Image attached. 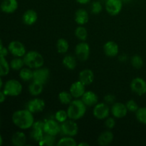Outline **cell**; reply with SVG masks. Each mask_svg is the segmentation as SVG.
I'll list each match as a JSON object with an SVG mask.
<instances>
[{
	"instance_id": "cell-1",
	"label": "cell",
	"mask_w": 146,
	"mask_h": 146,
	"mask_svg": "<svg viewBox=\"0 0 146 146\" xmlns=\"http://www.w3.org/2000/svg\"><path fill=\"white\" fill-rule=\"evenodd\" d=\"M11 120L13 123L21 130L31 128L34 123V115L28 109L16 111L13 113Z\"/></svg>"
},
{
	"instance_id": "cell-2",
	"label": "cell",
	"mask_w": 146,
	"mask_h": 146,
	"mask_svg": "<svg viewBox=\"0 0 146 146\" xmlns=\"http://www.w3.org/2000/svg\"><path fill=\"white\" fill-rule=\"evenodd\" d=\"M66 111L69 119L77 121L81 119L85 115L86 112V106L81 100L76 98L68 104Z\"/></svg>"
},
{
	"instance_id": "cell-3",
	"label": "cell",
	"mask_w": 146,
	"mask_h": 146,
	"mask_svg": "<svg viewBox=\"0 0 146 146\" xmlns=\"http://www.w3.org/2000/svg\"><path fill=\"white\" fill-rule=\"evenodd\" d=\"M24 64L30 68H41L44 64V58L40 53L36 51H30L26 53L23 57Z\"/></svg>"
},
{
	"instance_id": "cell-4",
	"label": "cell",
	"mask_w": 146,
	"mask_h": 146,
	"mask_svg": "<svg viewBox=\"0 0 146 146\" xmlns=\"http://www.w3.org/2000/svg\"><path fill=\"white\" fill-rule=\"evenodd\" d=\"M23 87L21 83L16 79H10L5 83L3 91L7 96H18L22 92Z\"/></svg>"
},
{
	"instance_id": "cell-5",
	"label": "cell",
	"mask_w": 146,
	"mask_h": 146,
	"mask_svg": "<svg viewBox=\"0 0 146 146\" xmlns=\"http://www.w3.org/2000/svg\"><path fill=\"white\" fill-rule=\"evenodd\" d=\"M78 124L74 120L67 119L66 121L61 123V131L60 133L63 136L74 137L78 134Z\"/></svg>"
},
{
	"instance_id": "cell-6",
	"label": "cell",
	"mask_w": 146,
	"mask_h": 146,
	"mask_svg": "<svg viewBox=\"0 0 146 146\" xmlns=\"http://www.w3.org/2000/svg\"><path fill=\"white\" fill-rule=\"evenodd\" d=\"M8 50L14 57H24L27 51L23 43L19 41H12L9 44Z\"/></svg>"
},
{
	"instance_id": "cell-7",
	"label": "cell",
	"mask_w": 146,
	"mask_h": 146,
	"mask_svg": "<svg viewBox=\"0 0 146 146\" xmlns=\"http://www.w3.org/2000/svg\"><path fill=\"white\" fill-rule=\"evenodd\" d=\"M110 113V108L106 103H99L94 106L93 114L96 118L98 120H104L108 118Z\"/></svg>"
},
{
	"instance_id": "cell-8",
	"label": "cell",
	"mask_w": 146,
	"mask_h": 146,
	"mask_svg": "<svg viewBox=\"0 0 146 146\" xmlns=\"http://www.w3.org/2000/svg\"><path fill=\"white\" fill-rule=\"evenodd\" d=\"M123 3L122 0H107L105 4L106 10L110 15H118L122 10Z\"/></svg>"
},
{
	"instance_id": "cell-9",
	"label": "cell",
	"mask_w": 146,
	"mask_h": 146,
	"mask_svg": "<svg viewBox=\"0 0 146 146\" xmlns=\"http://www.w3.org/2000/svg\"><path fill=\"white\" fill-rule=\"evenodd\" d=\"M75 53L77 58L81 61H86L89 58L90 46L87 43L81 42L76 46Z\"/></svg>"
},
{
	"instance_id": "cell-10",
	"label": "cell",
	"mask_w": 146,
	"mask_h": 146,
	"mask_svg": "<svg viewBox=\"0 0 146 146\" xmlns=\"http://www.w3.org/2000/svg\"><path fill=\"white\" fill-rule=\"evenodd\" d=\"M131 88L137 95H144L146 94V81L140 77L135 78L131 81Z\"/></svg>"
},
{
	"instance_id": "cell-11",
	"label": "cell",
	"mask_w": 146,
	"mask_h": 146,
	"mask_svg": "<svg viewBox=\"0 0 146 146\" xmlns=\"http://www.w3.org/2000/svg\"><path fill=\"white\" fill-rule=\"evenodd\" d=\"M44 122L41 121H34L32 127H31V138L36 142H39L45 134L44 131Z\"/></svg>"
},
{
	"instance_id": "cell-12",
	"label": "cell",
	"mask_w": 146,
	"mask_h": 146,
	"mask_svg": "<svg viewBox=\"0 0 146 146\" xmlns=\"http://www.w3.org/2000/svg\"><path fill=\"white\" fill-rule=\"evenodd\" d=\"M50 71L47 68H36L33 71V81L45 84L49 78Z\"/></svg>"
},
{
	"instance_id": "cell-13",
	"label": "cell",
	"mask_w": 146,
	"mask_h": 146,
	"mask_svg": "<svg viewBox=\"0 0 146 146\" xmlns=\"http://www.w3.org/2000/svg\"><path fill=\"white\" fill-rule=\"evenodd\" d=\"M45 108V102L43 99L39 98H35L30 100L27 106V109L33 114L38 113L44 111Z\"/></svg>"
},
{
	"instance_id": "cell-14",
	"label": "cell",
	"mask_w": 146,
	"mask_h": 146,
	"mask_svg": "<svg viewBox=\"0 0 146 146\" xmlns=\"http://www.w3.org/2000/svg\"><path fill=\"white\" fill-rule=\"evenodd\" d=\"M44 131L45 133L50 134L52 135H56L60 133L61 131V125L56 120L50 119L45 121L44 124Z\"/></svg>"
},
{
	"instance_id": "cell-15",
	"label": "cell",
	"mask_w": 146,
	"mask_h": 146,
	"mask_svg": "<svg viewBox=\"0 0 146 146\" xmlns=\"http://www.w3.org/2000/svg\"><path fill=\"white\" fill-rule=\"evenodd\" d=\"M128 109L125 104L121 102L114 103L111 108V114L114 118H123L128 113Z\"/></svg>"
},
{
	"instance_id": "cell-16",
	"label": "cell",
	"mask_w": 146,
	"mask_h": 146,
	"mask_svg": "<svg viewBox=\"0 0 146 146\" xmlns=\"http://www.w3.org/2000/svg\"><path fill=\"white\" fill-rule=\"evenodd\" d=\"M18 7L17 0H2L0 4V9L6 14H11L17 11Z\"/></svg>"
},
{
	"instance_id": "cell-17",
	"label": "cell",
	"mask_w": 146,
	"mask_h": 146,
	"mask_svg": "<svg viewBox=\"0 0 146 146\" xmlns=\"http://www.w3.org/2000/svg\"><path fill=\"white\" fill-rule=\"evenodd\" d=\"M85 88L86 86L78 80V81H75V82L71 84V87H70L69 92L71 93V94L74 98H81L84 93L86 92Z\"/></svg>"
},
{
	"instance_id": "cell-18",
	"label": "cell",
	"mask_w": 146,
	"mask_h": 146,
	"mask_svg": "<svg viewBox=\"0 0 146 146\" xmlns=\"http://www.w3.org/2000/svg\"><path fill=\"white\" fill-rule=\"evenodd\" d=\"M104 51L107 56L115 57L119 53V46L115 41H108L104 44Z\"/></svg>"
},
{
	"instance_id": "cell-19",
	"label": "cell",
	"mask_w": 146,
	"mask_h": 146,
	"mask_svg": "<svg viewBox=\"0 0 146 146\" xmlns=\"http://www.w3.org/2000/svg\"><path fill=\"white\" fill-rule=\"evenodd\" d=\"M81 101L84 103V104L86 106H94L96 104H98V97L96 93L91 91H86L84 95L82 96Z\"/></svg>"
},
{
	"instance_id": "cell-20",
	"label": "cell",
	"mask_w": 146,
	"mask_h": 146,
	"mask_svg": "<svg viewBox=\"0 0 146 146\" xmlns=\"http://www.w3.org/2000/svg\"><path fill=\"white\" fill-rule=\"evenodd\" d=\"M78 80L86 86L91 85L94 80V74L91 69H84L79 73Z\"/></svg>"
},
{
	"instance_id": "cell-21",
	"label": "cell",
	"mask_w": 146,
	"mask_h": 146,
	"mask_svg": "<svg viewBox=\"0 0 146 146\" xmlns=\"http://www.w3.org/2000/svg\"><path fill=\"white\" fill-rule=\"evenodd\" d=\"M38 19V14L34 9H28L22 16V21L26 25L31 26L35 24Z\"/></svg>"
},
{
	"instance_id": "cell-22",
	"label": "cell",
	"mask_w": 146,
	"mask_h": 146,
	"mask_svg": "<svg viewBox=\"0 0 146 146\" xmlns=\"http://www.w3.org/2000/svg\"><path fill=\"white\" fill-rule=\"evenodd\" d=\"M89 16L86 10L84 9H79L75 13V21L78 25L83 26L88 23Z\"/></svg>"
},
{
	"instance_id": "cell-23",
	"label": "cell",
	"mask_w": 146,
	"mask_h": 146,
	"mask_svg": "<svg viewBox=\"0 0 146 146\" xmlns=\"http://www.w3.org/2000/svg\"><path fill=\"white\" fill-rule=\"evenodd\" d=\"M114 138L113 133L110 131H106L101 133L98 138V143L100 145L106 146L113 142Z\"/></svg>"
},
{
	"instance_id": "cell-24",
	"label": "cell",
	"mask_w": 146,
	"mask_h": 146,
	"mask_svg": "<svg viewBox=\"0 0 146 146\" xmlns=\"http://www.w3.org/2000/svg\"><path fill=\"white\" fill-rule=\"evenodd\" d=\"M11 143L16 146H24L27 143V136L24 133L17 131L13 134L11 137Z\"/></svg>"
},
{
	"instance_id": "cell-25",
	"label": "cell",
	"mask_w": 146,
	"mask_h": 146,
	"mask_svg": "<svg viewBox=\"0 0 146 146\" xmlns=\"http://www.w3.org/2000/svg\"><path fill=\"white\" fill-rule=\"evenodd\" d=\"M44 88V84L37 81H33L29 86V91L33 96H37L42 93Z\"/></svg>"
},
{
	"instance_id": "cell-26",
	"label": "cell",
	"mask_w": 146,
	"mask_h": 146,
	"mask_svg": "<svg viewBox=\"0 0 146 146\" xmlns=\"http://www.w3.org/2000/svg\"><path fill=\"white\" fill-rule=\"evenodd\" d=\"M62 64L68 69L74 70L76 67V60L75 57L73 56L66 55L63 58Z\"/></svg>"
},
{
	"instance_id": "cell-27",
	"label": "cell",
	"mask_w": 146,
	"mask_h": 146,
	"mask_svg": "<svg viewBox=\"0 0 146 146\" xmlns=\"http://www.w3.org/2000/svg\"><path fill=\"white\" fill-rule=\"evenodd\" d=\"M10 64L6 59V57L0 56V76L8 75L10 71Z\"/></svg>"
},
{
	"instance_id": "cell-28",
	"label": "cell",
	"mask_w": 146,
	"mask_h": 146,
	"mask_svg": "<svg viewBox=\"0 0 146 146\" xmlns=\"http://www.w3.org/2000/svg\"><path fill=\"white\" fill-rule=\"evenodd\" d=\"M56 48L59 54H66L69 48V44L65 38H61L57 41Z\"/></svg>"
},
{
	"instance_id": "cell-29",
	"label": "cell",
	"mask_w": 146,
	"mask_h": 146,
	"mask_svg": "<svg viewBox=\"0 0 146 146\" xmlns=\"http://www.w3.org/2000/svg\"><path fill=\"white\" fill-rule=\"evenodd\" d=\"M19 78L24 81H29L33 80V71L30 68L23 67L19 71Z\"/></svg>"
},
{
	"instance_id": "cell-30",
	"label": "cell",
	"mask_w": 146,
	"mask_h": 146,
	"mask_svg": "<svg viewBox=\"0 0 146 146\" xmlns=\"http://www.w3.org/2000/svg\"><path fill=\"white\" fill-rule=\"evenodd\" d=\"M9 64L10 68L13 70H15V71H19V70L20 71L24 67V66L25 65L24 59L21 58V57H15V58L11 60Z\"/></svg>"
},
{
	"instance_id": "cell-31",
	"label": "cell",
	"mask_w": 146,
	"mask_h": 146,
	"mask_svg": "<svg viewBox=\"0 0 146 146\" xmlns=\"http://www.w3.org/2000/svg\"><path fill=\"white\" fill-rule=\"evenodd\" d=\"M55 135L45 133L44 135V136H43V138H41V141L38 142V145L52 146L55 144Z\"/></svg>"
},
{
	"instance_id": "cell-32",
	"label": "cell",
	"mask_w": 146,
	"mask_h": 146,
	"mask_svg": "<svg viewBox=\"0 0 146 146\" xmlns=\"http://www.w3.org/2000/svg\"><path fill=\"white\" fill-rule=\"evenodd\" d=\"M56 145L58 146H76L78 144L73 137L63 136V138L58 141Z\"/></svg>"
},
{
	"instance_id": "cell-33",
	"label": "cell",
	"mask_w": 146,
	"mask_h": 146,
	"mask_svg": "<svg viewBox=\"0 0 146 146\" xmlns=\"http://www.w3.org/2000/svg\"><path fill=\"white\" fill-rule=\"evenodd\" d=\"M72 95L70 92H67V91H61L58 94V100H59L60 103L64 105H68L70 103L73 101Z\"/></svg>"
},
{
	"instance_id": "cell-34",
	"label": "cell",
	"mask_w": 146,
	"mask_h": 146,
	"mask_svg": "<svg viewBox=\"0 0 146 146\" xmlns=\"http://www.w3.org/2000/svg\"><path fill=\"white\" fill-rule=\"evenodd\" d=\"M75 35L81 41H86L88 36V32L86 29L83 26L79 25L75 30Z\"/></svg>"
},
{
	"instance_id": "cell-35",
	"label": "cell",
	"mask_w": 146,
	"mask_h": 146,
	"mask_svg": "<svg viewBox=\"0 0 146 146\" xmlns=\"http://www.w3.org/2000/svg\"><path fill=\"white\" fill-rule=\"evenodd\" d=\"M135 113L137 120L141 123L146 124V107L139 108Z\"/></svg>"
},
{
	"instance_id": "cell-36",
	"label": "cell",
	"mask_w": 146,
	"mask_h": 146,
	"mask_svg": "<svg viewBox=\"0 0 146 146\" xmlns=\"http://www.w3.org/2000/svg\"><path fill=\"white\" fill-rule=\"evenodd\" d=\"M131 61L133 68H136V69H140L143 66V60L142 57L140 56L139 55H137V54L134 55L131 58Z\"/></svg>"
},
{
	"instance_id": "cell-37",
	"label": "cell",
	"mask_w": 146,
	"mask_h": 146,
	"mask_svg": "<svg viewBox=\"0 0 146 146\" xmlns=\"http://www.w3.org/2000/svg\"><path fill=\"white\" fill-rule=\"evenodd\" d=\"M68 118L67 111L64 110H59L57 111L55 114V119L58 121L59 123L64 122Z\"/></svg>"
},
{
	"instance_id": "cell-38",
	"label": "cell",
	"mask_w": 146,
	"mask_h": 146,
	"mask_svg": "<svg viewBox=\"0 0 146 146\" xmlns=\"http://www.w3.org/2000/svg\"><path fill=\"white\" fill-rule=\"evenodd\" d=\"M127 107V109L130 112H136L137 110L138 109V105L134 100H129L127 101L126 104H125Z\"/></svg>"
},
{
	"instance_id": "cell-39",
	"label": "cell",
	"mask_w": 146,
	"mask_h": 146,
	"mask_svg": "<svg viewBox=\"0 0 146 146\" xmlns=\"http://www.w3.org/2000/svg\"><path fill=\"white\" fill-rule=\"evenodd\" d=\"M103 6L100 1H94L91 5V11L93 14H98L102 11Z\"/></svg>"
},
{
	"instance_id": "cell-40",
	"label": "cell",
	"mask_w": 146,
	"mask_h": 146,
	"mask_svg": "<svg viewBox=\"0 0 146 146\" xmlns=\"http://www.w3.org/2000/svg\"><path fill=\"white\" fill-rule=\"evenodd\" d=\"M105 125L108 129H113L115 125V121L113 118H106Z\"/></svg>"
},
{
	"instance_id": "cell-41",
	"label": "cell",
	"mask_w": 146,
	"mask_h": 146,
	"mask_svg": "<svg viewBox=\"0 0 146 146\" xmlns=\"http://www.w3.org/2000/svg\"><path fill=\"white\" fill-rule=\"evenodd\" d=\"M104 101L107 104H113L115 101V97L113 94H107L104 97Z\"/></svg>"
},
{
	"instance_id": "cell-42",
	"label": "cell",
	"mask_w": 146,
	"mask_h": 146,
	"mask_svg": "<svg viewBox=\"0 0 146 146\" xmlns=\"http://www.w3.org/2000/svg\"><path fill=\"white\" fill-rule=\"evenodd\" d=\"M9 53V51L8 48H6V47L4 46L0 50V56H2L6 57L8 55Z\"/></svg>"
},
{
	"instance_id": "cell-43",
	"label": "cell",
	"mask_w": 146,
	"mask_h": 146,
	"mask_svg": "<svg viewBox=\"0 0 146 146\" xmlns=\"http://www.w3.org/2000/svg\"><path fill=\"white\" fill-rule=\"evenodd\" d=\"M6 97H7V95L4 94V91H0V104H2L5 101Z\"/></svg>"
},
{
	"instance_id": "cell-44",
	"label": "cell",
	"mask_w": 146,
	"mask_h": 146,
	"mask_svg": "<svg viewBox=\"0 0 146 146\" xmlns=\"http://www.w3.org/2000/svg\"><path fill=\"white\" fill-rule=\"evenodd\" d=\"M80 4H87L91 1V0H76Z\"/></svg>"
},
{
	"instance_id": "cell-45",
	"label": "cell",
	"mask_w": 146,
	"mask_h": 146,
	"mask_svg": "<svg viewBox=\"0 0 146 146\" xmlns=\"http://www.w3.org/2000/svg\"><path fill=\"white\" fill-rule=\"evenodd\" d=\"M78 146H85V145H86V146H88L89 145H88V143H84V142H82V143H79L78 145Z\"/></svg>"
},
{
	"instance_id": "cell-46",
	"label": "cell",
	"mask_w": 146,
	"mask_h": 146,
	"mask_svg": "<svg viewBox=\"0 0 146 146\" xmlns=\"http://www.w3.org/2000/svg\"><path fill=\"white\" fill-rule=\"evenodd\" d=\"M3 86V81H2V78H1V76H0V89L2 88Z\"/></svg>"
},
{
	"instance_id": "cell-47",
	"label": "cell",
	"mask_w": 146,
	"mask_h": 146,
	"mask_svg": "<svg viewBox=\"0 0 146 146\" xmlns=\"http://www.w3.org/2000/svg\"><path fill=\"white\" fill-rule=\"evenodd\" d=\"M3 143V138H2V136H1V133H0V146L2 145Z\"/></svg>"
},
{
	"instance_id": "cell-48",
	"label": "cell",
	"mask_w": 146,
	"mask_h": 146,
	"mask_svg": "<svg viewBox=\"0 0 146 146\" xmlns=\"http://www.w3.org/2000/svg\"><path fill=\"white\" fill-rule=\"evenodd\" d=\"M4 47V46H3V44H2V41H1V39L0 38V50L1 49V48Z\"/></svg>"
},
{
	"instance_id": "cell-49",
	"label": "cell",
	"mask_w": 146,
	"mask_h": 146,
	"mask_svg": "<svg viewBox=\"0 0 146 146\" xmlns=\"http://www.w3.org/2000/svg\"><path fill=\"white\" fill-rule=\"evenodd\" d=\"M123 2H125V3H128L131 1V0H122Z\"/></svg>"
},
{
	"instance_id": "cell-50",
	"label": "cell",
	"mask_w": 146,
	"mask_h": 146,
	"mask_svg": "<svg viewBox=\"0 0 146 146\" xmlns=\"http://www.w3.org/2000/svg\"><path fill=\"white\" fill-rule=\"evenodd\" d=\"M0 124H1V118H0Z\"/></svg>"
},
{
	"instance_id": "cell-51",
	"label": "cell",
	"mask_w": 146,
	"mask_h": 146,
	"mask_svg": "<svg viewBox=\"0 0 146 146\" xmlns=\"http://www.w3.org/2000/svg\"><path fill=\"white\" fill-rule=\"evenodd\" d=\"M104 1H105V2H106V1H107V0H104Z\"/></svg>"
}]
</instances>
